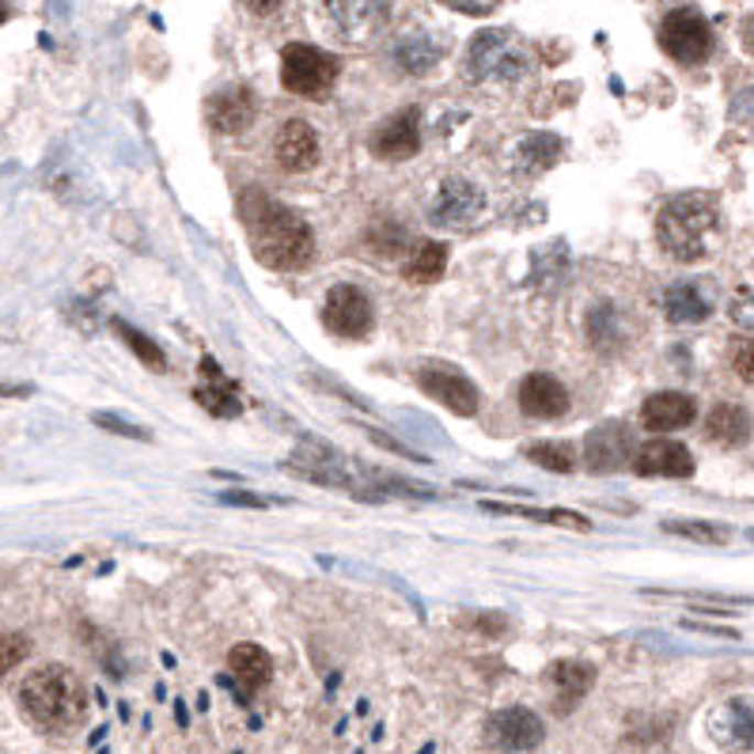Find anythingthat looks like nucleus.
Returning <instances> with one entry per match:
<instances>
[{
    "mask_svg": "<svg viewBox=\"0 0 754 754\" xmlns=\"http://www.w3.org/2000/svg\"><path fill=\"white\" fill-rule=\"evenodd\" d=\"M485 212V190L470 178H444L436 197L428 201V225L433 228H467Z\"/></svg>",
    "mask_w": 754,
    "mask_h": 754,
    "instance_id": "obj_8",
    "label": "nucleus"
},
{
    "mask_svg": "<svg viewBox=\"0 0 754 754\" xmlns=\"http://www.w3.org/2000/svg\"><path fill=\"white\" fill-rule=\"evenodd\" d=\"M709 728L728 751H754V698H728Z\"/></svg>",
    "mask_w": 754,
    "mask_h": 754,
    "instance_id": "obj_17",
    "label": "nucleus"
},
{
    "mask_svg": "<svg viewBox=\"0 0 754 754\" xmlns=\"http://www.w3.org/2000/svg\"><path fill=\"white\" fill-rule=\"evenodd\" d=\"M110 327L118 330V338L130 346V353L141 361L144 368H152V372H167V357H164V349L156 346V341L149 338V334H141L136 327H130L125 319H110Z\"/></svg>",
    "mask_w": 754,
    "mask_h": 754,
    "instance_id": "obj_29",
    "label": "nucleus"
},
{
    "mask_svg": "<svg viewBox=\"0 0 754 754\" xmlns=\"http://www.w3.org/2000/svg\"><path fill=\"white\" fill-rule=\"evenodd\" d=\"M31 656V641L23 633H0V679H4L12 667H20Z\"/></svg>",
    "mask_w": 754,
    "mask_h": 754,
    "instance_id": "obj_33",
    "label": "nucleus"
},
{
    "mask_svg": "<svg viewBox=\"0 0 754 754\" xmlns=\"http://www.w3.org/2000/svg\"><path fill=\"white\" fill-rule=\"evenodd\" d=\"M273 160L285 171H312L319 164V133L304 118H293L273 136Z\"/></svg>",
    "mask_w": 754,
    "mask_h": 754,
    "instance_id": "obj_15",
    "label": "nucleus"
},
{
    "mask_svg": "<svg viewBox=\"0 0 754 754\" xmlns=\"http://www.w3.org/2000/svg\"><path fill=\"white\" fill-rule=\"evenodd\" d=\"M698 414V402L682 391H659L653 398H645L641 406V425L653 428V433H675V428H687Z\"/></svg>",
    "mask_w": 754,
    "mask_h": 754,
    "instance_id": "obj_18",
    "label": "nucleus"
},
{
    "mask_svg": "<svg viewBox=\"0 0 754 754\" xmlns=\"http://www.w3.org/2000/svg\"><path fill=\"white\" fill-rule=\"evenodd\" d=\"M561 136L554 133H531L516 144V156H512V167L520 175H543L561 160Z\"/></svg>",
    "mask_w": 754,
    "mask_h": 754,
    "instance_id": "obj_23",
    "label": "nucleus"
},
{
    "mask_svg": "<svg viewBox=\"0 0 754 754\" xmlns=\"http://www.w3.org/2000/svg\"><path fill=\"white\" fill-rule=\"evenodd\" d=\"M341 73V62L327 50H315L307 42H288L281 50V84H285L293 96L304 99H323L334 88Z\"/></svg>",
    "mask_w": 754,
    "mask_h": 754,
    "instance_id": "obj_5",
    "label": "nucleus"
},
{
    "mask_svg": "<svg viewBox=\"0 0 754 754\" xmlns=\"http://www.w3.org/2000/svg\"><path fill=\"white\" fill-rule=\"evenodd\" d=\"M334 34L349 46H372L391 23L387 0H323Z\"/></svg>",
    "mask_w": 754,
    "mask_h": 754,
    "instance_id": "obj_7",
    "label": "nucleus"
},
{
    "mask_svg": "<svg viewBox=\"0 0 754 754\" xmlns=\"http://www.w3.org/2000/svg\"><path fill=\"white\" fill-rule=\"evenodd\" d=\"M743 46H747L751 54H754V15H751L747 23H743Z\"/></svg>",
    "mask_w": 754,
    "mask_h": 754,
    "instance_id": "obj_39",
    "label": "nucleus"
},
{
    "mask_svg": "<svg viewBox=\"0 0 754 754\" xmlns=\"http://www.w3.org/2000/svg\"><path fill=\"white\" fill-rule=\"evenodd\" d=\"M444 265H448V247L436 243V239H422L402 265V277L414 281V285H433L444 277Z\"/></svg>",
    "mask_w": 754,
    "mask_h": 754,
    "instance_id": "obj_26",
    "label": "nucleus"
},
{
    "mask_svg": "<svg viewBox=\"0 0 754 754\" xmlns=\"http://www.w3.org/2000/svg\"><path fill=\"white\" fill-rule=\"evenodd\" d=\"M243 4H247V8H251V12H254V15H270V12H273V8H277V4H281V0H243Z\"/></svg>",
    "mask_w": 754,
    "mask_h": 754,
    "instance_id": "obj_38",
    "label": "nucleus"
},
{
    "mask_svg": "<svg viewBox=\"0 0 754 754\" xmlns=\"http://www.w3.org/2000/svg\"><path fill=\"white\" fill-rule=\"evenodd\" d=\"M667 535L690 538V543H706V546H724L732 538V531L724 524H709V520H667L664 524Z\"/></svg>",
    "mask_w": 754,
    "mask_h": 754,
    "instance_id": "obj_31",
    "label": "nucleus"
},
{
    "mask_svg": "<svg viewBox=\"0 0 754 754\" xmlns=\"http://www.w3.org/2000/svg\"><path fill=\"white\" fill-rule=\"evenodd\" d=\"M588 334H591V346H595V349H619L622 327H619V315H614L611 304H599L595 312H591Z\"/></svg>",
    "mask_w": 754,
    "mask_h": 754,
    "instance_id": "obj_32",
    "label": "nucleus"
},
{
    "mask_svg": "<svg viewBox=\"0 0 754 754\" xmlns=\"http://www.w3.org/2000/svg\"><path fill=\"white\" fill-rule=\"evenodd\" d=\"M254 110H259V102H254L251 91L228 88L209 99V122H212V130H220V133H243L247 125L254 122Z\"/></svg>",
    "mask_w": 754,
    "mask_h": 754,
    "instance_id": "obj_22",
    "label": "nucleus"
},
{
    "mask_svg": "<svg viewBox=\"0 0 754 754\" xmlns=\"http://www.w3.org/2000/svg\"><path fill=\"white\" fill-rule=\"evenodd\" d=\"M550 687H554V709L558 713H569V709L580 706V698L595 687V667L588 659H558L550 667Z\"/></svg>",
    "mask_w": 754,
    "mask_h": 754,
    "instance_id": "obj_20",
    "label": "nucleus"
},
{
    "mask_svg": "<svg viewBox=\"0 0 754 754\" xmlns=\"http://www.w3.org/2000/svg\"><path fill=\"white\" fill-rule=\"evenodd\" d=\"M8 20V0H0V23Z\"/></svg>",
    "mask_w": 754,
    "mask_h": 754,
    "instance_id": "obj_41",
    "label": "nucleus"
},
{
    "mask_svg": "<svg viewBox=\"0 0 754 754\" xmlns=\"http://www.w3.org/2000/svg\"><path fill=\"white\" fill-rule=\"evenodd\" d=\"M228 667L231 675H236V682L243 687V701H251L254 690H262L265 682L273 679V659L265 653L262 645H251V641H243V645H236L228 653Z\"/></svg>",
    "mask_w": 754,
    "mask_h": 754,
    "instance_id": "obj_21",
    "label": "nucleus"
},
{
    "mask_svg": "<svg viewBox=\"0 0 754 754\" xmlns=\"http://www.w3.org/2000/svg\"><path fill=\"white\" fill-rule=\"evenodd\" d=\"M0 394H31V387H12V383H0Z\"/></svg>",
    "mask_w": 754,
    "mask_h": 754,
    "instance_id": "obj_40",
    "label": "nucleus"
},
{
    "mask_svg": "<svg viewBox=\"0 0 754 754\" xmlns=\"http://www.w3.org/2000/svg\"><path fill=\"white\" fill-rule=\"evenodd\" d=\"M630 467L641 478H690L693 474V456L675 440H648L633 451Z\"/></svg>",
    "mask_w": 754,
    "mask_h": 754,
    "instance_id": "obj_14",
    "label": "nucleus"
},
{
    "mask_svg": "<svg viewBox=\"0 0 754 754\" xmlns=\"http://www.w3.org/2000/svg\"><path fill=\"white\" fill-rule=\"evenodd\" d=\"M659 46L671 62L679 65H701L713 54V31L709 20L698 8H675L667 12V20L659 23Z\"/></svg>",
    "mask_w": 754,
    "mask_h": 754,
    "instance_id": "obj_6",
    "label": "nucleus"
},
{
    "mask_svg": "<svg viewBox=\"0 0 754 754\" xmlns=\"http://www.w3.org/2000/svg\"><path fill=\"white\" fill-rule=\"evenodd\" d=\"M440 54H444L440 39H433V34H409V39H402L398 50H394V65H398L402 73L422 76L440 62Z\"/></svg>",
    "mask_w": 754,
    "mask_h": 754,
    "instance_id": "obj_27",
    "label": "nucleus"
},
{
    "mask_svg": "<svg viewBox=\"0 0 754 754\" xmlns=\"http://www.w3.org/2000/svg\"><path fill=\"white\" fill-rule=\"evenodd\" d=\"M417 383H422L425 394H433L440 406H448L451 414L459 417H474L478 406H482V398H478V387L467 380L456 368H444V364H428L417 372Z\"/></svg>",
    "mask_w": 754,
    "mask_h": 754,
    "instance_id": "obj_11",
    "label": "nucleus"
},
{
    "mask_svg": "<svg viewBox=\"0 0 754 754\" xmlns=\"http://www.w3.org/2000/svg\"><path fill=\"white\" fill-rule=\"evenodd\" d=\"M485 512H501V516H520V520H538V524H554V527H569V531H588L591 520L569 509H531V504H501V501H485Z\"/></svg>",
    "mask_w": 754,
    "mask_h": 754,
    "instance_id": "obj_28",
    "label": "nucleus"
},
{
    "mask_svg": "<svg viewBox=\"0 0 754 754\" xmlns=\"http://www.w3.org/2000/svg\"><path fill=\"white\" fill-rule=\"evenodd\" d=\"M323 323L338 338H368L375 327V307L364 288L357 285H334L323 304Z\"/></svg>",
    "mask_w": 754,
    "mask_h": 754,
    "instance_id": "obj_9",
    "label": "nucleus"
},
{
    "mask_svg": "<svg viewBox=\"0 0 754 754\" xmlns=\"http://www.w3.org/2000/svg\"><path fill=\"white\" fill-rule=\"evenodd\" d=\"M239 217H243L247 239L254 259L270 270H304L315 254V236L304 217H296L288 205L270 197L259 186H247L239 194Z\"/></svg>",
    "mask_w": 754,
    "mask_h": 754,
    "instance_id": "obj_1",
    "label": "nucleus"
},
{
    "mask_svg": "<svg viewBox=\"0 0 754 754\" xmlns=\"http://www.w3.org/2000/svg\"><path fill=\"white\" fill-rule=\"evenodd\" d=\"M543 735H546L543 721H538V717L524 706L501 709V713H493L490 721H485V743H490L493 751H504V754L535 751L538 743H543Z\"/></svg>",
    "mask_w": 754,
    "mask_h": 754,
    "instance_id": "obj_10",
    "label": "nucleus"
},
{
    "mask_svg": "<svg viewBox=\"0 0 754 754\" xmlns=\"http://www.w3.org/2000/svg\"><path fill=\"white\" fill-rule=\"evenodd\" d=\"M417 149H422V110L417 107H402L372 133V152L380 160H391V164L409 160Z\"/></svg>",
    "mask_w": 754,
    "mask_h": 754,
    "instance_id": "obj_12",
    "label": "nucleus"
},
{
    "mask_svg": "<svg viewBox=\"0 0 754 754\" xmlns=\"http://www.w3.org/2000/svg\"><path fill=\"white\" fill-rule=\"evenodd\" d=\"M717 228V201L709 194H679L659 209L656 236L667 254L679 262H698Z\"/></svg>",
    "mask_w": 754,
    "mask_h": 754,
    "instance_id": "obj_3",
    "label": "nucleus"
},
{
    "mask_svg": "<svg viewBox=\"0 0 754 754\" xmlns=\"http://www.w3.org/2000/svg\"><path fill=\"white\" fill-rule=\"evenodd\" d=\"M732 364H735V375H740V380L754 383V341H743V346H735Z\"/></svg>",
    "mask_w": 754,
    "mask_h": 754,
    "instance_id": "obj_36",
    "label": "nucleus"
},
{
    "mask_svg": "<svg viewBox=\"0 0 754 754\" xmlns=\"http://www.w3.org/2000/svg\"><path fill=\"white\" fill-rule=\"evenodd\" d=\"M531 68H535L531 50L509 31L474 34L467 46V62H462L470 84H520L531 76Z\"/></svg>",
    "mask_w": 754,
    "mask_h": 754,
    "instance_id": "obj_4",
    "label": "nucleus"
},
{
    "mask_svg": "<svg viewBox=\"0 0 754 754\" xmlns=\"http://www.w3.org/2000/svg\"><path fill=\"white\" fill-rule=\"evenodd\" d=\"M520 409L527 417H538V422H554V417L569 414V391H565L561 380L546 372H531L524 383H520Z\"/></svg>",
    "mask_w": 754,
    "mask_h": 754,
    "instance_id": "obj_16",
    "label": "nucleus"
},
{
    "mask_svg": "<svg viewBox=\"0 0 754 754\" xmlns=\"http://www.w3.org/2000/svg\"><path fill=\"white\" fill-rule=\"evenodd\" d=\"M706 433H709V440L724 444V448H740V444H747V436H751L747 409L735 406V402H717L706 417Z\"/></svg>",
    "mask_w": 754,
    "mask_h": 754,
    "instance_id": "obj_24",
    "label": "nucleus"
},
{
    "mask_svg": "<svg viewBox=\"0 0 754 754\" xmlns=\"http://www.w3.org/2000/svg\"><path fill=\"white\" fill-rule=\"evenodd\" d=\"M96 425L110 428V433H118V436H130V440H152L149 428L130 425V422H118V417H107V414H96Z\"/></svg>",
    "mask_w": 754,
    "mask_h": 754,
    "instance_id": "obj_35",
    "label": "nucleus"
},
{
    "mask_svg": "<svg viewBox=\"0 0 754 754\" xmlns=\"http://www.w3.org/2000/svg\"><path fill=\"white\" fill-rule=\"evenodd\" d=\"M225 504H247V509H265V504H273L270 496H251V493H228Z\"/></svg>",
    "mask_w": 754,
    "mask_h": 754,
    "instance_id": "obj_37",
    "label": "nucleus"
},
{
    "mask_svg": "<svg viewBox=\"0 0 754 754\" xmlns=\"http://www.w3.org/2000/svg\"><path fill=\"white\" fill-rule=\"evenodd\" d=\"M664 312H667V319L679 323V327H693V323L709 319L713 299L701 293L698 285H671L664 293Z\"/></svg>",
    "mask_w": 754,
    "mask_h": 754,
    "instance_id": "obj_25",
    "label": "nucleus"
},
{
    "mask_svg": "<svg viewBox=\"0 0 754 754\" xmlns=\"http://www.w3.org/2000/svg\"><path fill=\"white\" fill-rule=\"evenodd\" d=\"M20 709L42 732H68L88 713V690H84L80 675L68 671L65 664H46L23 679Z\"/></svg>",
    "mask_w": 754,
    "mask_h": 754,
    "instance_id": "obj_2",
    "label": "nucleus"
},
{
    "mask_svg": "<svg viewBox=\"0 0 754 754\" xmlns=\"http://www.w3.org/2000/svg\"><path fill=\"white\" fill-rule=\"evenodd\" d=\"M527 459L538 462V467H546L550 474H569V470L577 467V451H572V444H561V440H538V444H531Z\"/></svg>",
    "mask_w": 754,
    "mask_h": 754,
    "instance_id": "obj_30",
    "label": "nucleus"
},
{
    "mask_svg": "<svg viewBox=\"0 0 754 754\" xmlns=\"http://www.w3.org/2000/svg\"><path fill=\"white\" fill-rule=\"evenodd\" d=\"M194 398L201 402V409H209L212 417H236L239 414L236 383L220 372V364L212 361V357H205V361H201V375H197Z\"/></svg>",
    "mask_w": 754,
    "mask_h": 754,
    "instance_id": "obj_19",
    "label": "nucleus"
},
{
    "mask_svg": "<svg viewBox=\"0 0 754 754\" xmlns=\"http://www.w3.org/2000/svg\"><path fill=\"white\" fill-rule=\"evenodd\" d=\"M630 459H633L630 425L607 422V425H599V428H591V433H588V440H584L588 470H595V474H611V470H622Z\"/></svg>",
    "mask_w": 754,
    "mask_h": 754,
    "instance_id": "obj_13",
    "label": "nucleus"
},
{
    "mask_svg": "<svg viewBox=\"0 0 754 754\" xmlns=\"http://www.w3.org/2000/svg\"><path fill=\"white\" fill-rule=\"evenodd\" d=\"M440 4L451 8V12H462V15H490L504 4V0H440Z\"/></svg>",
    "mask_w": 754,
    "mask_h": 754,
    "instance_id": "obj_34",
    "label": "nucleus"
}]
</instances>
